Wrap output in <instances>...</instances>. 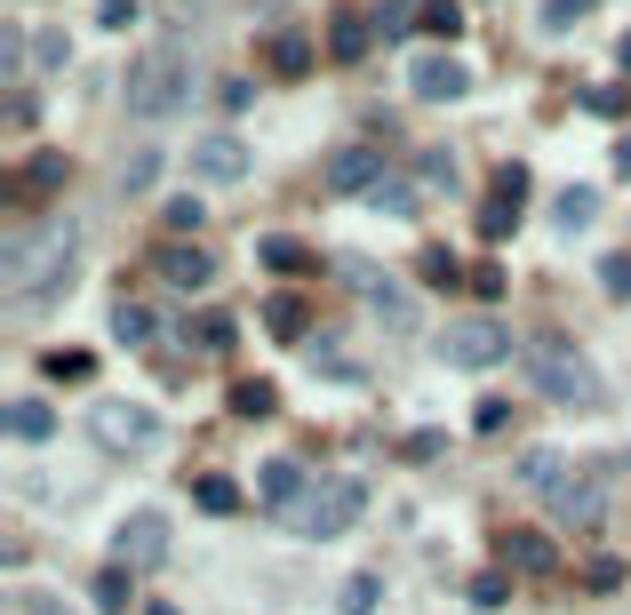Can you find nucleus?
Wrapping results in <instances>:
<instances>
[{"label":"nucleus","instance_id":"f257e3e1","mask_svg":"<svg viewBox=\"0 0 631 615\" xmlns=\"http://www.w3.org/2000/svg\"><path fill=\"white\" fill-rule=\"evenodd\" d=\"M73 248H81V224L73 216H49L32 232H9L0 241V288L17 304H49L64 288V272H73Z\"/></svg>","mask_w":631,"mask_h":615},{"label":"nucleus","instance_id":"f03ea898","mask_svg":"<svg viewBox=\"0 0 631 615\" xmlns=\"http://www.w3.org/2000/svg\"><path fill=\"white\" fill-rule=\"evenodd\" d=\"M184 96H192V49L184 41L145 49L137 64H128V81H120V105L137 113V120H177Z\"/></svg>","mask_w":631,"mask_h":615},{"label":"nucleus","instance_id":"7ed1b4c3","mask_svg":"<svg viewBox=\"0 0 631 615\" xmlns=\"http://www.w3.org/2000/svg\"><path fill=\"white\" fill-rule=\"evenodd\" d=\"M520 375L544 400H559V407H600V375H591V360L568 344V336H527L520 344Z\"/></svg>","mask_w":631,"mask_h":615},{"label":"nucleus","instance_id":"20e7f679","mask_svg":"<svg viewBox=\"0 0 631 615\" xmlns=\"http://www.w3.org/2000/svg\"><path fill=\"white\" fill-rule=\"evenodd\" d=\"M360 511H368V488H360L352 471H336V480H312L304 496H296V503L280 511V520H288L296 536H312V543H328V536H344V528L360 520Z\"/></svg>","mask_w":631,"mask_h":615},{"label":"nucleus","instance_id":"39448f33","mask_svg":"<svg viewBox=\"0 0 631 615\" xmlns=\"http://www.w3.org/2000/svg\"><path fill=\"white\" fill-rule=\"evenodd\" d=\"M440 360H448V368H495V360H512V328H504V320H488V312L448 320Z\"/></svg>","mask_w":631,"mask_h":615},{"label":"nucleus","instance_id":"423d86ee","mask_svg":"<svg viewBox=\"0 0 631 615\" xmlns=\"http://www.w3.org/2000/svg\"><path fill=\"white\" fill-rule=\"evenodd\" d=\"M88 432H96V448H113V456H145L152 439H160V416L137 407V400H105L88 416Z\"/></svg>","mask_w":631,"mask_h":615},{"label":"nucleus","instance_id":"0eeeda50","mask_svg":"<svg viewBox=\"0 0 631 615\" xmlns=\"http://www.w3.org/2000/svg\"><path fill=\"white\" fill-rule=\"evenodd\" d=\"M113 552H120V568H160L169 560V520H160V511H128Z\"/></svg>","mask_w":631,"mask_h":615},{"label":"nucleus","instance_id":"6e6552de","mask_svg":"<svg viewBox=\"0 0 631 615\" xmlns=\"http://www.w3.org/2000/svg\"><path fill=\"white\" fill-rule=\"evenodd\" d=\"M552 511H559L568 528H600V520H608V480H600V471L559 480V488H552Z\"/></svg>","mask_w":631,"mask_h":615},{"label":"nucleus","instance_id":"1a4fd4ad","mask_svg":"<svg viewBox=\"0 0 631 615\" xmlns=\"http://www.w3.org/2000/svg\"><path fill=\"white\" fill-rule=\"evenodd\" d=\"M520 200H527V168H520V160H504V168H495L488 209H480V241H504V232L520 224Z\"/></svg>","mask_w":631,"mask_h":615},{"label":"nucleus","instance_id":"9d476101","mask_svg":"<svg viewBox=\"0 0 631 615\" xmlns=\"http://www.w3.org/2000/svg\"><path fill=\"white\" fill-rule=\"evenodd\" d=\"M384 177H392V152H376V145H344L328 160V192H376Z\"/></svg>","mask_w":631,"mask_h":615},{"label":"nucleus","instance_id":"9b49d317","mask_svg":"<svg viewBox=\"0 0 631 615\" xmlns=\"http://www.w3.org/2000/svg\"><path fill=\"white\" fill-rule=\"evenodd\" d=\"M408 88L424 96V105H456V96L472 88V73H463L456 56H416V64H408Z\"/></svg>","mask_w":631,"mask_h":615},{"label":"nucleus","instance_id":"f8f14e48","mask_svg":"<svg viewBox=\"0 0 631 615\" xmlns=\"http://www.w3.org/2000/svg\"><path fill=\"white\" fill-rule=\"evenodd\" d=\"M495 552H504V568H520V575H552L559 568V543L536 536V528H504V536H495Z\"/></svg>","mask_w":631,"mask_h":615},{"label":"nucleus","instance_id":"ddd939ff","mask_svg":"<svg viewBox=\"0 0 631 615\" xmlns=\"http://www.w3.org/2000/svg\"><path fill=\"white\" fill-rule=\"evenodd\" d=\"M192 177L240 184V177H248V145H240V136H208V145H192Z\"/></svg>","mask_w":631,"mask_h":615},{"label":"nucleus","instance_id":"4468645a","mask_svg":"<svg viewBox=\"0 0 631 615\" xmlns=\"http://www.w3.org/2000/svg\"><path fill=\"white\" fill-rule=\"evenodd\" d=\"M152 264H160V280H169V288H184V296H192V288H208V280H216V264H208L201 248H184V241H177V248H160Z\"/></svg>","mask_w":631,"mask_h":615},{"label":"nucleus","instance_id":"2eb2a0df","mask_svg":"<svg viewBox=\"0 0 631 615\" xmlns=\"http://www.w3.org/2000/svg\"><path fill=\"white\" fill-rule=\"evenodd\" d=\"M360 288H368V312H376L384 328H416V296H408V288L376 280V272H360Z\"/></svg>","mask_w":631,"mask_h":615},{"label":"nucleus","instance_id":"dca6fc26","mask_svg":"<svg viewBox=\"0 0 631 615\" xmlns=\"http://www.w3.org/2000/svg\"><path fill=\"white\" fill-rule=\"evenodd\" d=\"M256 496L272 503V511H288L296 496H304V464H288V456H272V464L256 471Z\"/></svg>","mask_w":631,"mask_h":615},{"label":"nucleus","instance_id":"f3484780","mask_svg":"<svg viewBox=\"0 0 631 615\" xmlns=\"http://www.w3.org/2000/svg\"><path fill=\"white\" fill-rule=\"evenodd\" d=\"M559 480H568V456H559V448H527L520 456V488L527 496H552Z\"/></svg>","mask_w":631,"mask_h":615},{"label":"nucleus","instance_id":"a211bd4d","mask_svg":"<svg viewBox=\"0 0 631 615\" xmlns=\"http://www.w3.org/2000/svg\"><path fill=\"white\" fill-rule=\"evenodd\" d=\"M591 216H600V192H591V184H568V192L552 200V224H559V232H584Z\"/></svg>","mask_w":631,"mask_h":615},{"label":"nucleus","instance_id":"6ab92c4d","mask_svg":"<svg viewBox=\"0 0 631 615\" xmlns=\"http://www.w3.org/2000/svg\"><path fill=\"white\" fill-rule=\"evenodd\" d=\"M280 407V384H264V375H248V384H232V416H248V424H264Z\"/></svg>","mask_w":631,"mask_h":615},{"label":"nucleus","instance_id":"aec40b11","mask_svg":"<svg viewBox=\"0 0 631 615\" xmlns=\"http://www.w3.org/2000/svg\"><path fill=\"white\" fill-rule=\"evenodd\" d=\"M0 424H9L17 439H49V432H56V416H49V400H9V416H0Z\"/></svg>","mask_w":631,"mask_h":615},{"label":"nucleus","instance_id":"412c9836","mask_svg":"<svg viewBox=\"0 0 631 615\" xmlns=\"http://www.w3.org/2000/svg\"><path fill=\"white\" fill-rule=\"evenodd\" d=\"M264 56H272V73H312V41H304V32H272V49H264Z\"/></svg>","mask_w":631,"mask_h":615},{"label":"nucleus","instance_id":"4be33fe9","mask_svg":"<svg viewBox=\"0 0 631 615\" xmlns=\"http://www.w3.org/2000/svg\"><path fill=\"white\" fill-rule=\"evenodd\" d=\"M416 192H424L416 177H384V184L368 192V209H376V216H408V209H416Z\"/></svg>","mask_w":631,"mask_h":615},{"label":"nucleus","instance_id":"5701e85b","mask_svg":"<svg viewBox=\"0 0 631 615\" xmlns=\"http://www.w3.org/2000/svg\"><path fill=\"white\" fill-rule=\"evenodd\" d=\"M192 503H201V511H216V520H224V511H240V488H232L224 471H201V480H192Z\"/></svg>","mask_w":631,"mask_h":615},{"label":"nucleus","instance_id":"b1692460","mask_svg":"<svg viewBox=\"0 0 631 615\" xmlns=\"http://www.w3.org/2000/svg\"><path fill=\"white\" fill-rule=\"evenodd\" d=\"M256 256L272 264V272H312V248H304V241H288V232H272V241H256Z\"/></svg>","mask_w":631,"mask_h":615},{"label":"nucleus","instance_id":"393cba45","mask_svg":"<svg viewBox=\"0 0 631 615\" xmlns=\"http://www.w3.org/2000/svg\"><path fill=\"white\" fill-rule=\"evenodd\" d=\"M64 177H73V160H64V152H41V160H32L24 177H17V192H56Z\"/></svg>","mask_w":631,"mask_h":615},{"label":"nucleus","instance_id":"a878e982","mask_svg":"<svg viewBox=\"0 0 631 615\" xmlns=\"http://www.w3.org/2000/svg\"><path fill=\"white\" fill-rule=\"evenodd\" d=\"M113 336H120V344H152V312H145V304H113Z\"/></svg>","mask_w":631,"mask_h":615},{"label":"nucleus","instance_id":"bb28decb","mask_svg":"<svg viewBox=\"0 0 631 615\" xmlns=\"http://www.w3.org/2000/svg\"><path fill=\"white\" fill-rule=\"evenodd\" d=\"M264 328L296 344V336H304V304H296V296H272V304H264Z\"/></svg>","mask_w":631,"mask_h":615},{"label":"nucleus","instance_id":"cd10ccee","mask_svg":"<svg viewBox=\"0 0 631 615\" xmlns=\"http://www.w3.org/2000/svg\"><path fill=\"white\" fill-rule=\"evenodd\" d=\"M368 41H376V24H360V17H344L336 32H328V49H336L344 64H352V56H368Z\"/></svg>","mask_w":631,"mask_h":615},{"label":"nucleus","instance_id":"c85d7f7f","mask_svg":"<svg viewBox=\"0 0 631 615\" xmlns=\"http://www.w3.org/2000/svg\"><path fill=\"white\" fill-rule=\"evenodd\" d=\"M160 184V152H128L120 160V192H152Z\"/></svg>","mask_w":631,"mask_h":615},{"label":"nucleus","instance_id":"c756f323","mask_svg":"<svg viewBox=\"0 0 631 615\" xmlns=\"http://www.w3.org/2000/svg\"><path fill=\"white\" fill-rule=\"evenodd\" d=\"M584 113H600V120H623V113H631V88H616V81L584 88Z\"/></svg>","mask_w":631,"mask_h":615},{"label":"nucleus","instance_id":"7c9ffc66","mask_svg":"<svg viewBox=\"0 0 631 615\" xmlns=\"http://www.w3.org/2000/svg\"><path fill=\"white\" fill-rule=\"evenodd\" d=\"M376 600H384V584H376V575H352V584L336 592V607H344V615H376Z\"/></svg>","mask_w":631,"mask_h":615},{"label":"nucleus","instance_id":"2f4dec72","mask_svg":"<svg viewBox=\"0 0 631 615\" xmlns=\"http://www.w3.org/2000/svg\"><path fill=\"white\" fill-rule=\"evenodd\" d=\"M424 32H440V41H456V32H463V9H456V0H424Z\"/></svg>","mask_w":631,"mask_h":615},{"label":"nucleus","instance_id":"473e14b6","mask_svg":"<svg viewBox=\"0 0 631 615\" xmlns=\"http://www.w3.org/2000/svg\"><path fill=\"white\" fill-rule=\"evenodd\" d=\"M416 272H424L431 288H456V280H463V264H456L448 248H424V256H416Z\"/></svg>","mask_w":631,"mask_h":615},{"label":"nucleus","instance_id":"72a5a7b5","mask_svg":"<svg viewBox=\"0 0 631 615\" xmlns=\"http://www.w3.org/2000/svg\"><path fill=\"white\" fill-rule=\"evenodd\" d=\"M96 607H105V615H128V568H105V575H96Z\"/></svg>","mask_w":631,"mask_h":615},{"label":"nucleus","instance_id":"f704fd0d","mask_svg":"<svg viewBox=\"0 0 631 615\" xmlns=\"http://www.w3.org/2000/svg\"><path fill=\"white\" fill-rule=\"evenodd\" d=\"M408 17H416L408 0H384V9H376V41H408V32H416Z\"/></svg>","mask_w":631,"mask_h":615},{"label":"nucleus","instance_id":"c9c22d12","mask_svg":"<svg viewBox=\"0 0 631 615\" xmlns=\"http://www.w3.org/2000/svg\"><path fill=\"white\" fill-rule=\"evenodd\" d=\"M416 184H424V192L456 184V160H448V152H416Z\"/></svg>","mask_w":631,"mask_h":615},{"label":"nucleus","instance_id":"e433bc0d","mask_svg":"<svg viewBox=\"0 0 631 615\" xmlns=\"http://www.w3.org/2000/svg\"><path fill=\"white\" fill-rule=\"evenodd\" d=\"M201 216H208V209H201L192 192H177L169 209H160V224H169V232H201Z\"/></svg>","mask_w":631,"mask_h":615},{"label":"nucleus","instance_id":"4c0bfd02","mask_svg":"<svg viewBox=\"0 0 631 615\" xmlns=\"http://www.w3.org/2000/svg\"><path fill=\"white\" fill-rule=\"evenodd\" d=\"M41 368L56 375V384H88V368H96V360H88V352H49Z\"/></svg>","mask_w":631,"mask_h":615},{"label":"nucleus","instance_id":"58836bf2","mask_svg":"<svg viewBox=\"0 0 631 615\" xmlns=\"http://www.w3.org/2000/svg\"><path fill=\"white\" fill-rule=\"evenodd\" d=\"M600 288H608L616 304H631V256H608V264H600Z\"/></svg>","mask_w":631,"mask_h":615},{"label":"nucleus","instance_id":"ea45409f","mask_svg":"<svg viewBox=\"0 0 631 615\" xmlns=\"http://www.w3.org/2000/svg\"><path fill=\"white\" fill-rule=\"evenodd\" d=\"M32 56H41V73H64V64H73V49H64V32H41V41H32Z\"/></svg>","mask_w":631,"mask_h":615},{"label":"nucleus","instance_id":"a19ab883","mask_svg":"<svg viewBox=\"0 0 631 615\" xmlns=\"http://www.w3.org/2000/svg\"><path fill=\"white\" fill-rule=\"evenodd\" d=\"M576 17H591V0H544V24H552V32H568Z\"/></svg>","mask_w":631,"mask_h":615},{"label":"nucleus","instance_id":"79ce46f5","mask_svg":"<svg viewBox=\"0 0 631 615\" xmlns=\"http://www.w3.org/2000/svg\"><path fill=\"white\" fill-rule=\"evenodd\" d=\"M504 600H512L504 575H472V607H504Z\"/></svg>","mask_w":631,"mask_h":615},{"label":"nucleus","instance_id":"37998d69","mask_svg":"<svg viewBox=\"0 0 631 615\" xmlns=\"http://www.w3.org/2000/svg\"><path fill=\"white\" fill-rule=\"evenodd\" d=\"M584 584H591V592H616V584H623V560H591Z\"/></svg>","mask_w":631,"mask_h":615},{"label":"nucleus","instance_id":"c03bdc74","mask_svg":"<svg viewBox=\"0 0 631 615\" xmlns=\"http://www.w3.org/2000/svg\"><path fill=\"white\" fill-rule=\"evenodd\" d=\"M96 24H105V32H128V24H137V0H105V9H96Z\"/></svg>","mask_w":631,"mask_h":615},{"label":"nucleus","instance_id":"a18cd8bd","mask_svg":"<svg viewBox=\"0 0 631 615\" xmlns=\"http://www.w3.org/2000/svg\"><path fill=\"white\" fill-rule=\"evenodd\" d=\"M224 344H232V320L208 312V320H201V352H224Z\"/></svg>","mask_w":631,"mask_h":615},{"label":"nucleus","instance_id":"49530a36","mask_svg":"<svg viewBox=\"0 0 631 615\" xmlns=\"http://www.w3.org/2000/svg\"><path fill=\"white\" fill-rule=\"evenodd\" d=\"M463 288H472V296H504V272H495V264H480V272H472Z\"/></svg>","mask_w":631,"mask_h":615},{"label":"nucleus","instance_id":"de8ad7c7","mask_svg":"<svg viewBox=\"0 0 631 615\" xmlns=\"http://www.w3.org/2000/svg\"><path fill=\"white\" fill-rule=\"evenodd\" d=\"M504 416H512V400H480V416H472V424H480V432H504Z\"/></svg>","mask_w":631,"mask_h":615},{"label":"nucleus","instance_id":"09e8293b","mask_svg":"<svg viewBox=\"0 0 631 615\" xmlns=\"http://www.w3.org/2000/svg\"><path fill=\"white\" fill-rule=\"evenodd\" d=\"M616 177L631 184V136H616Z\"/></svg>","mask_w":631,"mask_h":615},{"label":"nucleus","instance_id":"8fccbe9b","mask_svg":"<svg viewBox=\"0 0 631 615\" xmlns=\"http://www.w3.org/2000/svg\"><path fill=\"white\" fill-rule=\"evenodd\" d=\"M616 64H623V73H631V32H623V41H616Z\"/></svg>","mask_w":631,"mask_h":615},{"label":"nucleus","instance_id":"3c124183","mask_svg":"<svg viewBox=\"0 0 631 615\" xmlns=\"http://www.w3.org/2000/svg\"><path fill=\"white\" fill-rule=\"evenodd\" d=\"M145 615H177V607H169V600H152V607H145Z\"/></svg>","mask_w":631,"mask_h":615}]
</instances>
